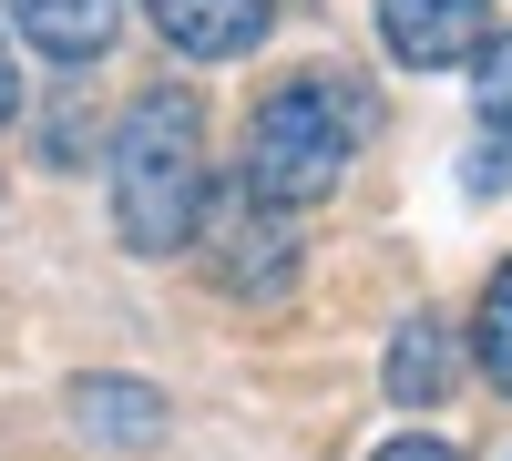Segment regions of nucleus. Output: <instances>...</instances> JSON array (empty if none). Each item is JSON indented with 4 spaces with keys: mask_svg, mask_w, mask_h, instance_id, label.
I'll use <instances>...</instances> for the list:
<instances>
[{
    "mask_svg": "<svg viewBox=\"0 0 512 461\" xmlns=\"http://www.w3.org/2000/svg\"><path fill=\"white\" fill-rule=\"evenodd\" d=\"M369 93H359V72H297V82H277L267 103L246 113V185L236 195H256V205H318V195H338V175L359 164V144H369Z\"/></svg>",
    "mask_w": 512,
    "mask_h": 461,
    "instance_id": "f257e3e1",
    "label": "nucleus"
},
{
    "mask_svg": "<svg viewBox=\"0 0 512 461\" xmlns=\"http://www.w3.org/2000/svg\"><path fill=\"white\" fill-rule=\"evenodd\" d=\"M113 226L134 257H175L205 226V113L175 82H154L113 123Z\"/></svg>",
    "mask_w": 512,
    "mask_h": 461,
    "instance_id": "f03ea898",
    "label": "nucleus"
},
{
    "mask_svg": "<svg viewBox=\"0 0 512 461\" xmlns=\"http://www.w3.org/2000/svg\"><path fill=\"white\" fill-rule=\"evenodd\" d=\"M205 267H216L226 298H287L297 287V236L277 205H256V195H226V205H205Z\"/></svg>",
    "mask_w": 512,
    "mask_h": 461,
    "instance_id": "7ed1b4c3",
    "label": "nucleus"
},
{
    "mask_svg": "<svg viewBox=\"0 0 512 461\" xmlns=\"http://www.w3.org/2000/svg\"><path fill=\"white\" fill-rule=\"evenodd\" d=\"M379 41L410 72H451L492 41V21H482V0H379Z\"/></svg>",
    "mask_w": 512,
    "mask_h": 461,
    "instance_id": "20e7f679",
    "label": "nucleus"
},
{
    "mask_svg": "<svg viewBox=\"0 0 512 461\" xmlns=\"http://www.w3.org/2000/svg\"><path fill=\"white\" fill-rule=\"evenodd\" d=\"M144 11H154V31L175 41V52H195V62H236V52H256V41H267L277 0H144Z\"/></svg>",
    "mask_w": 512,
    "mask_h": 461,
    "instance_id": "39448f33",
    "label": "nucleus"
},
{
    "mask_svg": "<svg viewBox=\"0 0 512 461\" xmlns=\"http://www.w3.org/2000/svg\"><path fill=\"white\" fill-rule=\"evenodd\" d=\"M11 31L52 62H103L123 31V0H11Z\"/></svg>",
    "mask_w": 512,
    "mask_h": 461,
    "instance_id": "423d86ee",
    "label": "nucleus"
},
{
    "mask_svg": "<svg viewBox=\"0 0 512 461\" xmlns=\"http://www.w3.org/2000/svg\"><path fill=\"white\" fill-rule=\"evenodd\" d=\"M379 380H390V400H400V410H431V400L451 390V328H441L431 308H420V318L400 328V339H390Z\"/></svg>",
    "mask_w": 512,
    "mask_h": 461,
    "instance_id": "0eeeda50",
    "label": "nucleus"
},
{
    "mask_svg": "<svg viewBox=\"0 0 512 461\" xmlns=\"http://www.w3.org/2000/svg\"><path fill=\"white\" fill-rule=\"evenodd\" d=\"M72 410H82V431H103V441H154L164 431V400L144 380H82Z\"/></svg>",
    "mask_w": 512,
    "mask_h": 461,
    "instance_id": "6e6552de",
    "label": "nucleus"
},
{
    "mask_svg": "<svg viewBox=\"0 0 512 461\" xmlns=\"http://www.w3.org/2000/svg\"><path fill=\"white\" fill-rule=\"evenodd\" d=\"M472 103L492 123V144H512V41H482L472 52Z\"/></svg>",
    "mask_w": 512,
    "mask_h": 461,
    "instance_id": "1a4fd4ad",
    "label": "nucleus"
},
{
    "mask_svg": "<svg viewBox=\"0 0 512 461\" xmlns=\"http://www.w3.org/2000/svg\"><path fill=\"white\" fill-rule=\"evenodd\" d=\"M472 339H482V369H492V380L512 390V267L482 287V328H472Z\"/></svg>",
    "mask_w": 512,
    "mask_h": 461,
    "instance_id": "9d476101",
    "label": "nucleus"
},
{
    "mask_svg": "<svg viewBox=\"0 0 512 461\" xmlns=\"http://www.w3.org/2000/svg\"><path fill=\"white\" fill-rule=\"evenodd\" d=\"M379 461H461V451H451V441H431V431H400Z\"/></svg>",
    "mask_w": 512,
    "mask_h": 461,
    "instance_id": "9b49d317",
    "label": "nucleus"
},
{
    "mask_svg": "<svg viewBox=\"0 0 512 461\" xmlns=\"http://www.w3.org/2000/svg\"><path fill=\"white\" fill-rule=\"evenodd\" d=\"M472 185H512V144H482L472 154Z\"/></svg>",
    "mask_w": 512,
    "mask_h": 461,
    "instance_id": "f8f14e48",
    "label": "nucleus"
},
{
    "mask_svg": "<svg viewBox=\"0 0 512 461\" xmlns=\"http://www.w3.org/2000/svg\"><path fill=\"white\" fill-rule=\"evenodd\" d=\"M21 113V82H11V41H0V123Z\"/></svg>",
    "mask_w": 512,
    "mask_h": 461,
    "instance_id": "ddd939ff",
    "label": "nucleus"
}]
</instances>
